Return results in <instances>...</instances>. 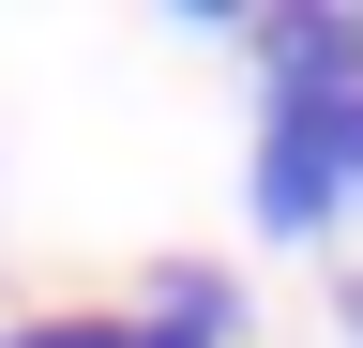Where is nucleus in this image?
I'll list each match as a JSON object with an SVG mask.
<instances>
[{"mask_svg":"<svg viewBox=\"0 0 363 348\" xmlns=\"http://www.w3.org/2000/svg\"><path fill=\"white\" fill-rule=\"evenodd\" d=\"M348 197H363V91H288L272 137H257V228L318 242Z\"/></svg>","mask_w":363,"mask_h":348,"instance_id":"nucleus-1","label":"nucleus"},{"mask_svg":"<svg viewBox=\"0 0 363 348\" xmlns=\"http://www.w3.org/2000/svg\"><path fill=\"white\" fill-rule=\"evenodd\" d=\"M257 61H272V106L288 91H363V16H257Z\"/></svg>","mask_w":363,"mask_h":348,"instance_id":"nucleus-2","label":"nucleus"},{"mask_svg":"<svg viewBox=\"0 0 363 348\" xmlns=\"http://www.w3.org/2000/svg\"><path fill=\"white\" fill-rule=\"evenodd\" d=\"M0 348H182V333H121V318H30V333H0Z\"/></svg>","mask_w":363,"mask_h":348,"instance_id":"nucleus-3","label":"nucleus"},{"mask_svg":"<svg viewBox=\"0 0 363 348\" xmlns=\"http://www.w3.org/2000/svg\"><path fill=\"white\" fill-rule=\"evenodd\" d=\"M348 333H363V273H348Z\"/></svg>","mask_w":363,"mask_h":348,"instance_id":"nucleus-4","label":"nucleus"}]
</instances>
